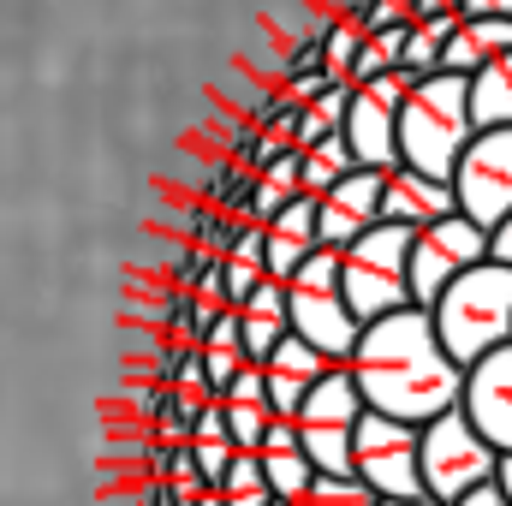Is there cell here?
<instances>
[{
	"instance_id": "6da1fadb",
	"label": "cell",
	"mask_w": 512,
	"mask_h": 506,
	"mask_svg": "<svg viewBox=\"0 0 512 506\" xmlns=\"http://www.w3.org/2000/svg\"><path fill=\"white\" fill-rule=\"evenodd\" d=\"M352 381L364 387L370 411L417 429L465 405V364L441 346L429 310H399L387 322H370L352 352Z\"/></svg>"
},
{
	"instance_id": "7a4b0ae2",
	"label": "cell",
	"mask_w": 512,
	"mask_h": 506,
	"mask_svg": "<svg viewBox=\"0 0 512 506\" xmlns=\"http://www.w3.org/2000/svg\"><path fill=\"white\" fill-rule=\"evenodd\" d=\"M477 131L483 126H477V108H471V78L435 72L399 108V161L453 185V173H459L465 149L477 143Z\"/></svg>"
},
{
	"instance_id": "3957f363",
	"label": "cell",
	"mask_w": 512,
	"mask_h": 506,
	"mask_svg": "<svg viewBox=\"0 0 512 506\" xmlns=\"http://www.w3.org/2000/svg\"><path fill=\"white\" fill-rule=\"evenodd\" d=\"M429 316H435L441 346H447L465 370L483 364L489 352H507L512 346V268H501V262L465 268V274L441 292V304H435Z\"/></svg>"
},
{
	"instance_id": "277c9868",
	"label": "cell",
	"mask_w": 512,
	"mask_h": 506,
	"mask_svg": "<svg viewBox=\"0 0 512 506\" xmlns=\"http://www.w3.org/2000/svg\"><path fill=\"white\" fill-rule=\"evenodd\" d=\"M340 268H346V251H310L298 280L286 286V316H292V334L304 346H316L334 364H352V352L364 340V322L352 316V304L340 292Z\"/></svg>"
},
{
	"instance_id": "5b68a950",
	"label": "cell",
	"mask_w": 512,
	"mask_h": 506,
	"mask_svg": "<svg viewBox=\"0 0 512 506\" xmlns=\"http://www.w3.org/2000/svg\"><path fill=\"white\" fill-rule=\"evenodd\" d=\"M411 245H417V233L382 221L376 233H364V239L346 251L340 292H346V304H352V316H358L364 328L399 316V310H417V304H411Z\"/></svg>"
},
{
	"instance_id": "8992f818",
	"label": "cell",
	"mask_w": 512,
	"mask_h": 506,
	"mask_svg": "<svg viewBox=\"0 0 512 506\" xmlns=\"http://www.w3.org/2000/svg\"><path fill=\"white\" fill-rule=\"evenodd\" d=\"M501 477V453L477 435L465 411H447L423 423V495L441 506H459L465 495L489 489Z\"/></svg>"
},
{
	"instance_id": "52a82bcc",
	"label": "cell",
	"mask_w": 512,
	"mask_h": 506,
	"mask_svg": "<svg viewBox=\"0 0 512 506\" xmlns=\"http://www.w3.org/2000/svg\"><path fill=\"white\" fill-rule=\"evenodd\" d=\"M358 483L382 501H429L423 495V429L370 411L358 423Z\"/></svg>"
},
{
	"instance_id": "ba28073f",
	"label": "cell",
	"mask_w": 512,
	"mask_h": 506,
	"mask_svg": "<svg viewBox=\"0 0 512 506\" xmlns=\"http://www.w3.org/2000/svg\"><path fill=\"white\" fill-rule=\"evenodd\" d=\"M453 197H459V215H471L489 233L512 221V126L477 131V143L453 173Z\"/></svg>"
},
{
	"instance_id": "9c48e42d",
	"label": "cell",
	"mask_w": 512,
	"mask_h": 506,
	"mask_svg": "<svg viewBox=\"0 0 512 506\" xmlns=\"http://www.w3.org/2000/svg\"><path fill=\"white\" fill-rule=\"evenodd\" d=\"M382 191H387V173H376V167H358L352 179H340V185L322 197L316 245H322V251H352L364 233H376V227H382Z\"/></svg>"
},
{
	"instance_id": "30bf717a",
	"label": "cell",
	"mask_w": 512,
	"mask_h": 506,
	"mask_svg": "<svg viewBox=\"0 0 512 506\" xmlns=\"http://www.w3.org/2000/svg\"><path fill=\"white\" fill-rule=\"evenodd\" d=\"M471 423H477V435L507 459L512 453V346L507 352H489L483 364H471L465 370V405H459Z\"/></svg>"
},
{
	"instance_id": "8fae6325",
	"label": "cell",
	"mask_w": 512,
	"mask_h": 506,
	"mask_svg": "<svg viewBox=\"0 0 512 506\" xmlns=\"http://www.w3.org/2000/svg\"><path fill=\"white\" fill-rule=\"evenodd\" d=\"M447 215H459V197H453L447 179H429V173H417V167H405V161L387 173L382 221L405 227V233H429V227L447 221Z\"/></svg>"
},
{
	"instance_id": "7c38bea8",
	"label": "cell",
	"mask_w": 512,
	"mask_h": 506,
	"mask_svg": "<svg viewBox=\"0 0 512 506\" xmlns=\"http://www.w3.org/2000/svg\"><path fill=\"white\" fill-rule=\"evenodd\" d=\"M358 155V167H376V173H393L399 167V108L376 102L370 90H352V114H346V131H340Z\"/></svg>"
},
{
	"instance_id": "4fadbf2b",
	"label": "cell",
	"mask_w": 512,
	"mask_h": 506,
	"mask_svg": "<svg viewBox=\"0 0 512 506\" xmlns=\"http://www.w3.org/2000/svg\"><path fill=\"white\" fill-rule=\"evenodd\" d=\"M364 417H370V399L352 381V364H334L328 376L304 393V411H298L304 429H358Z\"/></svg>"
},
{
	"instance_id": "5bb4252c",
	"label": "cell",
	"mask_w": 512,
	"mask_h": 506,
	"mask_svg": "<svg viewBox=\"0 0 512 506\" xmlns=\"http://www.w3.org/2000/svg\"><path fill=\"white\" fill-rule=\"evenodd\" d=\"M512 54V18H459L453 42H447V60L441 72H459V78H477L489 72L495 60Z\"/></svg>"
},
{
	"instance_id": "9a60e30c",
	"label": "cell",
	"mask_w": 512,
	"mask_h": 506,
	"mask_svg": "<svg viewBox=\"0 0 512 506\" xmlns=\"http://www.w3.org/2000/svg\"><path fill=\"white\" fill-rule=\"evenodd\" d=\"M358 173V155H352V143L346 137H322V143H310L304 149V191L310 197H328L340 179H352Z\"/></svg>"
},
{
	"instance_id": "2e32d148",
	"label": "cell",
	"mask_w": 512,
	"mask_h": 506,
	"mask_svg": "<svg viewBox=\"0 0 512 506\" xmlns=\"http://www.w3.org/2000/svg\"><path fill=\"white\" fill-rule=\"evenodd\" d=\"M471 108H477V126L483 131L512 126V54L471 78Z\"/></svg>"
},
{
	"instance_id": "e0dca14e",
	"label": "cell",
	"mask_w": 512,
	"mask_h": 506,
	"mask_svg": "<svg viewBox=\"0 0 512 506\" xmlns=\"http://www.w3.org/2000/svg\"><path fill=\"white\" fill-rule=\"evenodd\" d=\"M453 30H459V18H417L399 66H405V72H417V78H435V72H441V60H447Z\"/></svg>"
},
{
	"instance_id": "ac0fdd59",
	"label": "cell",
	"mask_w": 512,
	"mask_h": 506,
	"mask_svg": "<svg viewBox=\"0 0 512 506\" xmlns=\"http://www.w3.org/2000/svg\"><path fill=\"white\" fill-rule=\"evenodd\" d=\"M364 42H370V36L358 30V18H334V24L322 30V66H328L334 84H352V66H358Z\"/></svg>"
},
{
	"instance_id": "d6986e66",
	"label": "cell",
	"mask_w": 512,
	"mask_h": 506,
	"mask_svg": "<svg viewBox=\"0 0 512 506\" xmlns=\"http://www.w3.org/2000/svg\"><path fill=\"white\" fill-rule=\"evenodd\" d=\"M221 405H227V435H233V447H239V453H262V441H268V429H274L268 399H221Z\"/></svg>"
},
{
	"instance_id": "ffe728a7",
	"label": "cell",
	"mask_w": 512,
	"mask_h": 506,
	"mask_svg": "<svg viewBox=\"0 0 512 506\" xmlns=\"http://www.w3.org/2000/svg\"><path fill=\"white\" fill-rule=\"evenodd\" d=\"M262 370H280V376H292V381H304V387H316V381L334 370V358H322L316 346H304L298 334H286V340H280V352H274Z\"/></svg>"
},
{
	"instance_id": "44dd1931",
	"label": "cell",
	"mask_w": 512,
	"mask_h": 506,
	"mask_svg": "<svg viewBox=\"0 0 512 506\" xmlns=\"http://www.w3.org/2000/svg\"><path fill=\"white\" fill-rule=\"evenodd\" d=\"M221 495H227V506H274V489H268L256 453H239V465H233V477L221 483Z\"/></svg>"
},
{
	"instance_id": "7402d4cb",
	"label": "cell",
	"mask_w": 512,
	"mask_h": 506,
	"mask_svg": "<svg viewBox=\"0 0 512 506\" xmlns=\"http://www.w3.org/2000/svg\"><path fill=\"white\" fill-rule=\"evenodd\" d=\"M304 506H382V495L364 489L358 477H316V489L304 495Z\"/></svg>"
},
{
	"instance_id": "603a6c76",
	"label": "cell",
	"mask_w": 512,
	"mask_h": 506,
	"mask_svg": "<svg viewBox=\"0 0 512 506\" xmlns=\"http://www.w3.org/2000/svg\"><path fill=\"white\" fill-rule=\"evenodd\" d=\"M268 376V411L274 417H286V423H298V411H304V381H292V376H280V370H262Z\"/></svg>"
},
{
	"instance_id": "cb8c5ba5",
	"label": "cell",
	"mask_w": 512,
	"mask_h": 506,
	"mask_svg": "<svg viewBox=\"0 0 512 506\" xmlns=\"http://www.w3.org/2000/svg\"><path fill=\"white\" fill-rule=\"evenodd\" d=\"M489 262H501V268H512V221H501V227L489 233Z\"/></svg>"
},
{
	"instance_id": "d4e9b609",
	"label": "cell",
	"mask_w": 512,
	"mask_h": 506,
	"mask_svg": "<svg viewBox=\"0 0 512 506\" xmlns=\"http://www.w3.org/2000/svg\"><path fill=\"white\" fill-rule=\"evenodd\" d=\"M465 18H512V0H465Z\"/></svg>"
},
{
	"instance_id": "484cf974",
	"label": "cell",
	"mask_w": 512,
	"mask_h": 506,
	"mask_svg": "<svg viewBox=\"0 0 512 506\" xmlns=\"http://www.w3.org/2000/svg\"><path fill=\"white\" fill-rule=\"evenodd\" d=\"M459 506H512V501L501 495V483H489V489H477V495H465Z\"/></svg>"
},
{
	"instance_id": "4316f807",
	"label": "cell",
	"mask_w": 512,
	"mask_h": 506,
	"mask_svg": "<svg viewBox=\"0 0 512 506\" xmlns=\"http://www.w3.org/2000/svg\"><path fill=\"white\" fill-rule=\"evenodd\" d=\"M495 483H501V495H507V501H512V453H507V459H501V477H495Z\"/></svg>"
},
{
	"instance_id": "83f0119b",
	"label": "cell",
	"mask_w": 512,
	"mask_h": 506,
	"mask_svg": "<svg viewBox=\"0 0 512 506\" xmlns=\"http://www.w3.org/2000/svg\"><path fill=\"white\" fill-rule=\"evenodd\" d=\"M382 506H441V501H382Z\"/></svg>"
},
{
	"instance_id": "f1b7e54d",
	"label": "cell",
	"mask_w": 512,
	"mask_h": 506,
	"mask_svg": "<svg viewBox=\"0 0 512 506\" xmlns=\"http://www.w3.org/2000/svg\"><path fill=\"white\" fill-rule=\"evenodd\" d=\"M197 506H227V495H209V501H197Z\"/></svg>"
},
{
	"instance_id": "f546056e",
	"label": "cell",
	"mask_w": 512,
	"mask_h": 506,
	"mask_svg": "<svg viewBox=\"0 0 512 506\" xmlns=\"http://www.w3.org/2000/svg\"><path fill=\"white\" fill-rule=\"evenodd\" d=\"M274 506H298V501H274Z\"/></svg>"
}]
</instances>
